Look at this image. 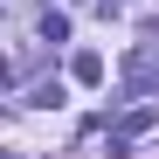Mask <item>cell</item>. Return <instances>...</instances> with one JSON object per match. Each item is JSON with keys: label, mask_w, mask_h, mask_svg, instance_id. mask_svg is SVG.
I'll return each instance as SVG.
<instances>
[{"label": "cell", "mask_w": 159, "mask_h": 159, "mask_svg": "<svg viewBox=\"0 0 159 159\" xmlns=\"http://www.w3.org/2000/svg\"><path fill=\"white\" fill-rule=\"evenodd\" d=\"M152 125H159V97H145V104H131V111H118V118H111V159H125Z\"/></svg>", "instance_id": "1"}, {"label": "cell", "mask_w": 159, "mask_h": 159, "mask_svg": "<svg viewBox=\"0 0 159 159\" xmlns=\"http://www.w3.org/2000/svg\"><path fill=\"white\" fill-rule=\"evenodd\" d=\"M125 90L131 97H159V42H139L125 56Z\"/></svg>", "instance_id": "2"}, {"label": "cell", "mask_w": 159, "mask_h": 159, "mask_svg": "<svg viewBox=\"0 0 159 159\" xmlns=\"http://www.w3.org/2000/svg\"><path fill=\"white\" fill-rule=\"evenodd\" d=\"M69 76H76V83H104V56H97V48H83V56L69 62Z\"/></svg>", "instance_id": "3"}, {"label": "cell", "mask_w": 159, "mask_h": 159, "mask_svg": "<svg viewBox=\"0 0 159 159\" xmlns=\"http://www.w3.org/2000/svg\"><path fill=\"white\" fill-rule=\"evenodd\" d=\"M42 42H69V21L62 14H42Z\"/></svg>", "instance_id": "4"}, {"label": "cell", "mask_w": 159, "mask_h": 159, "mask_svg": "<svg viewBox=\"0 0 159 159\" xmlns=\"http://www.w3.org/2000/svg\"><path fill=\"white\" fill-rule=\"evenodd\" d=\"M7 159H35V152H7Z\"/></svg>", "instance_id": "5"}]
</instances>
